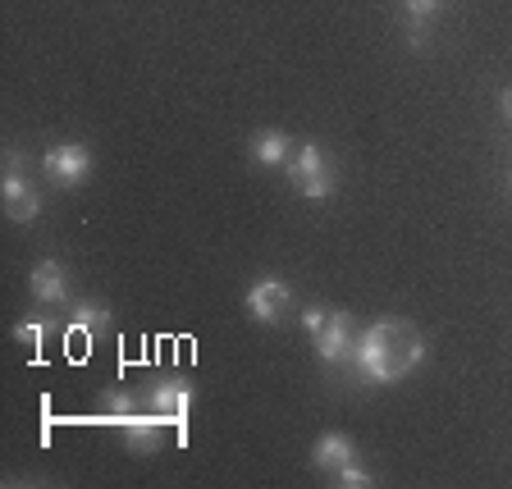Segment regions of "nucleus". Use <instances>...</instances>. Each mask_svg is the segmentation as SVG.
<instances>
[{
    "label": "nucleus",
    "mask_w": 512,
    "mask_h": 489,
    "mask_svg": "<svg viewBox=\"0 0 512 489\" xmlns=\"http://www.w3.org/2000/svg\"><path fill=\"white\" fill-rule=\"evenodd\" d=\"M5 211H10V220H19V224H28V220H37V211H42V197L23 183V174H14V170H5Z\"/></svg>",
    "instance_id": "7"
},
{
    "label": "nucleus",
    "mask_w": 512,
    "mask_h": 489,
    "mask_svg": "<svg viewBox=\"0 0 512 489\" xmlns=\"http://www.w3.org/2000/svg\"><path fill=\"white\" fill-rule=\"evenodd\" d=\"M421 357H426V339H421L407 320L384 316L357 334L352 371H357L362 384H371V389H389V384H398L403 375H412L416 366H421Z\"/></svg>",
    "instance_id": "1"
},
{
    "label": "nucleus",
    "mask_w": 512,
    "mask_h": 489,
    "mask_svg": "<svg viewBox=\"0 0 512 489\" xmlns=\"http://www.w3.org/2000/svg\"><path fill=\"white\" fill-rule=\"evenodd\" d=\"M165 426L156 412L151 416H128L124 421V435H128V448H138V453H147V448H156V430Z\"/></svg>",
    "instance_id": "13"
},
{
    "label": "nucleus",
    "mask_w": 512,
    "mask_h": 489,
    "mask_svg": "<svg viewBox=\"0 0 512 489\" xmlns=\"http://www.w3.org/2000/svg\"><path fill=\"white\" fill-rule=\"evenodd\" d=\"M288 133H279V128H266V133H256L252 142V160L256 165H279V160H288Z\"/></svg>",
    "instance_id": "11"
},
{
    "label": "nucleus",
    "mask_w": 512,
    "mask_h": 489,
    "mask_svg": "<svg viewBox=\"0 0 512 489\" xmlns=\"http://www.w3.org/2000/svg\"><path fill=\"white\" fill-rule=\"evenodd\" d=\"M46 330H51V320H19V330H14V339L28 343V348H37V343L46 339Z\"/></svg>",
    "instance_id": "15"
},
{
    "label": "nucleus",
    "mask_w": 512,
    "mask_h": 489,
    "mask_svg": "<svg viewBox=\"0 0 512 489\" xmlns=\"http://www.w3.org/2000/svg\"><path fill=\"white\" fill-rule=\"evenodd\" d=\"M69 325L78 334H101V330H110V311L101 302H74L69 307Z\"/></svg>",
    "instance_id": "12"
},
{
    "label": "nucleus",
    "mask_w": 512,
    "mask_h": 489,
    "mask_svg": "<svg viewBox=\"0 0 512 489\" xmlns=\"http://www.w3.org/2000/svg\"><path fill=\"white\" fill-rule=\"evenodd\" d=\"M499 106H503V119H512V87L499 96Z\"/></svg>",
    "instance_id": "17"
},
{
    "label": "nucleus",
    "mask_w": 512,
    "mask_h": 489,
    "mask_svg": "<svg viewBox=\"0 0 512 489\" xmlns=\"http://www.w3.org/2000/svg\"><path fill=\"white\" fill-rule=\"evenodd\" d=\"M288 179H293L298 197H311V202H320V197H330L334 192V174H330L325 151H320L316 142H302L298 147V160L288 165Z\"/></svg>",
    "instance_id": "2"
},
{
    "label": "nucleus",
    "mask_w": 512,
    "mask_h": 489,
    "mask_svg": "<svg viewBox=\"0 0 512 489\" xmlns=\"http://www.w3.org/2000/svg\"><path fill=\"white\" fill-rule=\"evenodd\" d=\"M32 298L37 302H64L69 298V279H64L60 261H42L32 270Z\"/></svg>",
    "instance_id": "8"
},
{
    "label": "nucleus",
    "mask_w": 512,
    "mask_h": 489,
    "mask_svg": "<svg viewBox=\"0 0 512 489\" xmlns=\"http://www.w3.org/2000/svg\"><path fill=\"white\" fill-rule=\"evenodd\" d=\"M444 10V0H403V19H407V42L412 46H426V32L430 19Z\"/></svg>",
    "instance_id": "10"
},
{
    "label": "nucleus",
    "mask_w": 512,
    "mask_h": 489,
    "mask_svg": "<svg viewBox=\"0 0 512 489\" xmlns=\"http://www.w3.org/2000/svg\"><path fill=\"white\" fill-rule=\"evenodd\" d=\"M334 480H339V485H352V489H366L375 476H366V467H362V462H357V458H348L339 471H334Z\"/></svg>",
    "instance_id": "14"
},
{
    "label": "nucleus",
    "mask_w": 512,
    "mask_h": 489,
    "mask_svg": "<svg viewBox=\"0 0 512 489\" xmlns=\"http://www.w3.org/2000/svg\"><path fill=\"white\" fill-rule=\"evenodd\" d=\"M325 320H330V311H325V307H307V311H302V330H307L311 339H316Z\"/></svg>",
    "instance_id": "16"
},
{
    "label": "nucleus",
    "mask_w": 512,
    "mask_h": 489,
    "mask_svg": "<svg viewBox=\"0 0 512 489\" xmlns=\"http://www.w3.org/2000/svg\"><path fill=\"white\" fill-rule=\"evenodd\" d=\"M348 458H357V448H352L348 435H334V430L330 435H320L316 448H311V462H316L320 471H339Z\"/></svg>",
    "instance_id": "9"
},
{
    "label": "nucleus",
    "mask_w": 512,
    "mask_h": 489,
    "mask_svg": "<svg viewBox=\"0 0 512 489\" xmlns=\"http://www.w3.org/2000/svg\"><path fill=\"white\" fill-rule=\"evenodd\" d=\"M352 348H357V325H352L348 311H330V320L320 325L316 334V352L325 366H343L352 362Z\"/></svg>",
    "instance_id": "3"
},
{
    "label": "nucleus",
    "mask_w": 512,
    "mask_h": 489,
    "mask_svg": "<svg viewBox=\"0 0 512 489\" xmlns=\"http://www.w3.org/2000/svg\"><path fill=\"white\" fill-rule=\"evenodd\" d=\"M42 170L51 174L55 183L74 188V183H83L87 174H92V151H87L83 142H60V147H51L42 156Z\"/></svg>",
    "instance_id": "4"
},
{
    "label": "nucleus",
    "mask_w": 512,
    "mask_h": 489,
    "mask_svg": "<svg viewBox=\"0 0 512 489\" xmlns=\"http://www.w3.org/2000/svg\"><path fill=\"white\" fill-rule=\"evenodd\" d=\"M151 412L165 421V426H179L192 412V384L188 380H160L151 389Z\"/></svg>",
    "instance_id": "6"
},
{
    "label": "nucleus",
    "mask_w": 512,
    "mask_h": 489,
    "mask_svg": "<svg viewBox=\"0 0 512 489\" xmlns=\"http://www.w3.org/2000/svg\"><path fill=\"white\" fill-rule=\"evenodd\" d=\"M288 302H293V288H288L284 279H256V284L247 288V311H252V320H261V325H279V320L288 316Z\"/></svg>",
    "instance_id": "5"
}]
</instances>
